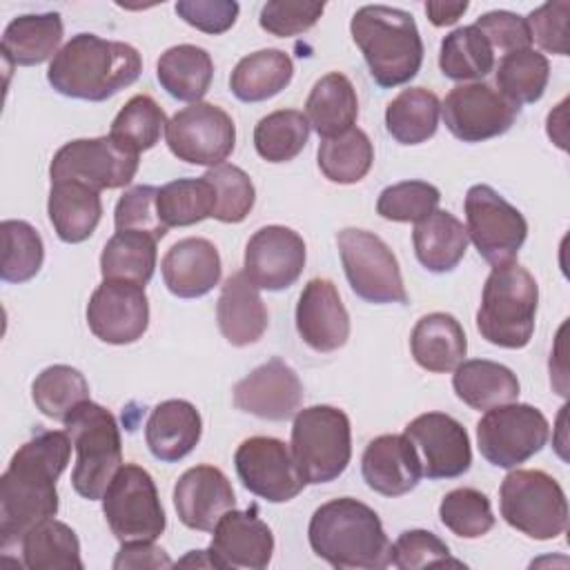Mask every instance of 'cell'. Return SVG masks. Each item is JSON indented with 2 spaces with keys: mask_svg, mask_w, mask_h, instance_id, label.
I'll return each instance as SVG.
<instances>
[{
  "mask_svg": "<svg viewBox=\"0 0 570 570\" xmlns=\"http://www.w3.org/2000/svg\"><path fill=\"white\" fill-rule=\"evenodd\" d=\"M71 439L60 430H42L22 443L0 476V546L22 537L58 512L56 481L69 463Z\"/></svg>",
  "mask_w": 570,
  "mask_h": 570,
  "instance_id": "6da1fadb",
  "label": "cell"
},
{
  "mask_svg": "<svg viewBox=\"0 0 570 570\" xmlns=\"http://www.w3.org/2000/svg\"><path fill=\"white\" fill-rule=\"evenodd\" d=\"M142 58L136 47L78 33L60 47L47 69L49 85L76 100L100 102L140 78Z\"/></svg>",
  "mask_w": 570,
  "mask_h": 570,
  "instance_id": "7a4b0ae2",
  "label": "cell"
},
{
  "mask_svg": "<svg viewBox=\"0 0 570 570\" xmlns=\"http://www.w3.org/2000/svg\"><path fill=\"white\" fill-rule=\"evenodd\" d=\"M307 539L316 557L338 570H381L392 566V543L379 514L352 497L318 505Z\"/></svg>",
  "mask_w": 570,
  "mask_h": 570,
  "instance_id": "3957f363",
  "label": "cell"
},
{
  "mask_svg": "<svg viewBox=\"0 0 570 570\" xmlns=\"http://www.w3.org/2000/svg\"><path fill=\"white\" fill-rule=\"evenodd\" d=\"M350 31L379 87H399L419 73L423 40L412 13L387 4H365L352 16Z\"/></svg>",
  "mask_w": 570,
  "mask_h": 570,
  "instance_id": "277c9868",
  "label": "cell"
},
{
  "mask_svg": "<svg viewBox=\"0 0 570 570\" xmlns=\"http://www.w3.org/2000/svg\"><path fill=\"white\" fill-rule=\"evenodd\" d=\"M539 287L534 276L517 265H499L485 278L476 312L479 334L499 347L521 350L534 332Z\"/></svg>",
  "mask_w": 570,
  "mask_h": 570,
  "instance_id": "5b68a950",
  "label": "cell"
},
{
  "mask_svg": "<svg viewBox=\"0 0 570 570\" xmlns=\"http://www.w3.org/2000/svg\"><path fill=\"white\" fill-rule=\"evenodd\" d=\"M65 432L76 450L73 490L89 501L102 499L122 465V441L114 414L94 401H85L65 419Z\"/></svg>",
  "mask_w": 570,
  "mask_h": 570,
  "instance_id": "8992f818",
  "label": "cell"
},
{
  "mask_svg": "<svg viewBox=\"0 0 570 570\" xmlns=\"http://www.w3.org/2000/svg\"><path fill=\"white\" fill-rule=\"evenodd\" d=\"M292 454L305 483L338 479L352 459V428L343 410L312 405L294 414Z\"/></svg>",
  "mask_w": 570,
  "mask_h": 570,
  "instance_id": "52a82bcc",
  "label": "cell"
},
{
  "mask_svg": "<svg viewBox=\"0 0 570 570\" xmlns=\"http://www.w3.org/2000/svg\"><path fill=\"white\" fill-rule=\"evenodd\" d=\"M499 508L508 525L537 541L554 539L568 525L566 492L543 470L512 468L501 481Z\"/></svg>",
  "mask_w": 570,
  "mask_h": 570,
  "instance_id": "ba28073f",
  "label": "cell"
},
{
  "mask_svg": "<svg viewBox=\"0 0 570 570\" xmlns=\"http://www.w3.org/2000/svg\"><path fill=\"white\" fill-rule=\"evenodd\" d=\"M102 512L111 534L120 543L156 541L167 525L156 483L136 463H125L114 474L102 494Z\"/></svg>",
  "mask_w": 570,
  "mask_h": 570,
  "instance_id": "9c48e42d",
  "label": "cell"
},
{
  "mask_svg": "<svg viewBox=\"0 0 570 570\" xmlns=\"http://www.w3.org/2000/svg\"><path fill=\"white\" fill-rule=\"evenodd\" d=\"M341 263L352 292L376 305L407 303L401 267L383 238L367 229L347 227L336 236Z\"/></svg>",
  "mask_w": 570,
  "mask_h": 570,
  "instance_id": "30bf717a",
  "label": "cell"
},
{
  "mask_svg": "<svg viewBox=\"0 0 570 570\" xmlns=\"http://www.w3.org/2000/svg\"><path fill=\"white\" fill-rule=\"evenodd\" d=\"M548 432V419L539 407L512 401L485 410L476 423V443L488 463L512 470L543 450Z\"/></svg>",
  "mask_w": 570,
  "mask_h": 570,
  "instance_id": "8fae6325",
  "label": "cell"
},
{
  "mask_svg": "<svg viewBox=\"0 0 570 570\" xmlns=\"http://www.w3.org/2000/svg\"><path fill=\"white\" fill-rule=\"evenodd\" d=\"M465 232L492 267L514 263L528 238V220L490 185H472L463 200Z\"/></svg>",
  "mask_w": 570,
  "mask_h": 570,
  "instance_id": "7c38bea8",
  "label": "cell"
},
{
  "mask_svg": "<svg viewBox=\"0 0 570 570\" xmlns=\"http://www.w3.org/2000/svg\"><path fill=\"white\" fill-rule=\"evenodd\" d=\"M169 151L189 165L218 167L236 145L232 116L212 102H191L176 111L165 127Z\"/></svg>",
  "mask_w": 570,
  "mask_h": 570,
  "instance_id": "4fadbf2b",
  "label": "cell"
},
{
  "mask_svg": "<svg viewBox=\"0 0 570 570\" xmlns=\"http://www.w3.org/2000/svg\"><path fill=\"white\" fill-rule=\"evenodd\" d=\"M138 156L122 149L111 136L65 142L49 165L51 183L73 180L96 191L118 189L134 180Z\"/></svg>",
  "mask_w": 570,
  "mask_h": 570,
  "instance_id": "5bb4252c",
  "label": "cell"
},
{
  "mask_svg": "<svg viewBox=\"0 0 570 570\" xmlns=\"http://www.w3.org/2000/svg\"><path fill=\"white\" fill-rule=\"evenodd\" d=\"M519 109L488 82L456 85L441 102L448 131L463 142H483L505 134L514 125Z\"/></svg>",
  "mask_w": 570,
  "mask_h": 570,
  "instance_id": "9a60e30c",
  "label": "cell"
},
{
  "mask_svg": "<svg viewBox=\"0 0 570 570\" xmlns=\"http://www.w3.org/2000/svg\"><path fill=\"white\" fill-rule=\"evenodd\" d=\"M234 465L240 483L269 503L292 501L305 488L292 448L274 436L245 439L234 452Z\"/></svg>",
  "mask_w": 570,
  "mask_h": 570,
  "instance_id": "2e32d148",
  "label": "cell"
},
{
  "mask_svg": "<svg viewBox=\"0 0 570 570\" xmlns=\"http://www.w3.org/2000/svg\"><path fill=\"white\" fill-rule=\"evenodd\" d=\"M87 325L102 343H136L149 325L145 287L129 281H102L87 303Z\"/></svg>",
  "mask_w": 570,
  "mask_h": 570,
  "instance_id": "e0dca14e",
  "label": "cell"
},
{
  "mask_svg": "<svg viewBox=\"0 0 570 570\" xmlns=\"http://www.w3.org/2000/svg\"><path fill=\"white\" fill-rule=\"evenodd\" d=\"M403 434L414 445L428 479H456L472 465L470 436L450 414L425 412L412 419Z\"/></svg>",
  "mask_w": 570,
  "mask_h": 570,
  "instance_id": "ac0fdd59",
  "label": "cell"
},
{
  "mask_svg": "<svg viewBox=\"0 0 570 570\" xmlns=\"http://www.w3.org/2000/svg\"><path fill=\"white\" fill-rule=\"evenodd\" d=\"M243 267L258 289L281 292L301 278L305 267V243L289 227H261L245 245Z\"/></svg>",
  "mask_w": 570,
  "mask_h": 570,
  "instance_id": "d6986e66",
  "label": "cell"
},
{
  "mask_svg": "<svg viewBox=\"0 0 570 570\" xmlns=\"http://www.w3.org/2000/svg\"><path fill=\"white\" fill-rule=\"evenodd\" d=\"M214 537L207 548L214 568L263 570L272 561L274 534L258 517L256 505L249 510H227L214 525Z\"/></svg>",
  "mask_w": 570,
  "mask_h": 570,
  "instance_id": "ffe728a7",
  "label": "cell"
},
{
  "mask_svg": "<svg viewBox=\"0 0 570 570\" xmlns=\"http://www.w3.org/2000/svg\"><path fill=\"white\" fill-rule=\"evenodd\" d=\"M232 396L240 412L265 421H287L301 410L303 383L285 361L269 358L240 379Z\"/></svg>",
  "mask_w": 570,
  "mask_h": 570,
  "instance_id": "44dd1931",
  "label": "cell"
},
{
  "mask_svg": "<svg viewBox=\"0 0 570 570\" xmlns=\"http://www.w3.org/2000/svg\"><path fill=\"white\" fill-rule=\"evenodd\" d=\"M236 505L234 488L223 470L194 465L174 485V508L189 530L212 532L218 519Z\"/></svg>",
  "mask_w": 570,
  "mask_h": 570,
  "instance_id": "7402d4cb",
  "label": "cell"
},
{
  "mask_svg": "<svg viewBox=\"0 0 570 570\" xmlns=\"http://www.w3.org/2000/svg\"><path fill=\"white\" fill-rule=\"evenodd\" d=\"M296 330L314 352H334L350 338V314L327 278H312L296 303Z\"/></svg>",
  "mask_w": 570,
  "mask_h": 570,
  "instance_id": "603a6c76",
  "label": "cell"
},
{
  "mask_svg": "<svg viewBox=\"0 0 570 570\" xmlns=\"http://www.w3.org/2000/svg\"><path fill=\"white\" fill-rule=\"evenodd\" d=\"M361 474L370 490L383 497H403L423 476L419 454L405 434L372 439L361 456Z\"/></svg>",
  "mask_w": 570,
  "mask_h": 570,
  "instance_id": "cb8c5ba5",
  "label": "cell"
},
{
  "mask_svg": "<svg viewBox=\"0 0 570 570\" xmlns=\"http://www.w3.org/2000/svg\"><path fill=\"white\" fill-rule=\"evenodd\" d=\"M220 254L216 245L200 236L174 243L160 261L167 289L178 298H200L220 281Z\"/></svg>",
  "mask_w": 570,
  "mask_h": 570,
  "instance_id": "d4e9b609",
  "label": "cell"
},
{
  "mask_svg": "<svg viewBox=\"0 0 570 570\" xmlns=\"http://www.w3.org/2000/svg\"><path fill=\"white\" fill-rule=\"evenodd\" d=\"M216 323L225 341L234 347H245L267 330V307L258 294V287L245 272H234L218 296Z\"/></svg>",
  "mask_w": 570,
  "mask_h": 570,
  "instance_id": "484cf974",
  "label": "cell"
},
{
  "mask_svg": "<svg viewBox=\"0 0 570 570\" xmlns=\"http://www.w3.org/2000/svg\"><path fill=\"white\" fill-rule=\"evenodd\" d=\"M203 419L198 410L185 399H169L158 403L145 425V441L149 452L163 463L185 459L200 441Z\"/></svg>",
  "mask_w": 570,
  "mask_h": 570,
  "instance_id": "4316f807",
  "label": "cell"
},
{
  "mask_svg": "<svg viewBox=\"0 0 570 570\" xmlns=\"http://www.w3.org/2000/svg\"><path fill=\"white\" fill-rule=\"evenodd\" d=\"M414 361L434 374L454 372L465 358L468 341L461 323L445 312H432L416 321L410 334Z\"/></svg>",
  "mask_w": 570,
  "mask_h": 570,
  "instance_id": "83f0119b",
  "label": "cell"
},
{
  "mask_svg": "<svg viewBox=\"0 0 570 570\" xmlns=\"http://www.w3.org/2000/svg\"><path fill=\"white\" fill-rule=\"evenodd\" d=\"M47 214L56 236L62 243H82L96 232L100 223V191L73 180L51 183Z\"/></svg>",
  "mask_w": 570,
  "mask_h": 570,
  "instance_id": "f1b7e54d",
  "label": "cell"
},
{
  "mask_svg": "<svg viewBox=\"0 0 570 570\" xmlns=\"http://www.w3.org/2000/svg\"><path fill=\"white\" fill-rule=\"evenodd\" d=\"M305 118L323 140L350 131L358 118V98L352 80L338 71L318 78L307 96Z\"/></svg>",
  "mask_w": 570,
  "mask_h": 570,
  "instance_id": "f546056e",
  "label": "cell"
},
{
  "mask_svg": "<svg viewBox=\"0 0 570 570\" xmlns=\"http://www.w3.org/2000/svg\"><path fill=\"white\" fill-rule=\"evenodd\" d=\"M62 31V18L56 11L18 16L2 33V53L11 65H40L60 51Z\"/></svg>",
  "mask_w": 570,
  "mask_h": 570,
  "instance_id": "4dcf8cb0",
  "label": "cell"
},
{
  "mask_svg": "<svg viewBox=\"0 0 570 570\" xmlns=\"http://www.w3.org/2000/svg\"><path fill=\"white\" fill-rule=\"evenodd\" d=\"M468 240L463 223L445 209H436L428 218L414 223L412 232L419 263L434 274L452 272L465 256Z\"/></svg>",
  "mask_w": 570,
  "mask_h": 570,
  "instance_id": "1f68e13d",
  "label": "cell"
},
{
  "mask_svg": "<svg viewBox=\"0 0 570 570\" xmlns=\"http://www.w3.org/2000/svg\"><path fill=\"white\" fill-rule=\"evenodd\" d=\"M452 387L456 396L472 410H490L519 399L517 374L488 358L461 361L452 376Z\"/></svg>",
  "mask_w": 570,
  "mask_h": 570,
  "instance_id": "d6a6232c",
  "label": "cell"
},
{
  "mask_svg": "<svg viewBox=\"0 0 570 570\" xmlns=\"http://www.w3.org/2000/svg\"><path fill=\"white\" fill-rule=\"evenodd\" d=\"M160 87L176 100L200 102L214 78L212 56L196 45H176L156 62Z\"/></svg>",
  "mask_w": 570,
  "mask_h": 570,
  "instance_id": "836d02e7",
  "label": "cell"
},
{
  "mask_svg": "<svg viewBox=\"0 0 570 570\" xmlns=\"http://www.w3.org/2000/svg\"><path fill=\"white\" fill-rule=\"evenodd\" d=\"M294 76L292 58L281 49H261L240 58L229 76L232 94L243 102H261L281 94Z\"/></svg>",
  "mask_w": 570,
  "mask_h": 570,
  "instance_id": "e575fe53",
  "label": "cell"
},
{
  "mask_svg": "<svg viewBox=\"0 0 570 570\" xmlns=\"http://www.w3.org/2000/svg\"><path fill=\"white\" fill-rule=\"evenodd\" d=\"M441 102L425 87L403 89L387 102L385 127L399 145H421L436 134Z\"/></svg>",
  "mask_w": 570,
  "mask_h": 570,
  "instance_id": "d590c367",
  "label": "cell"
},
{
  "mask_svg": "<svg viewBox=\"0 0 570 570\" xmlns=\"http://www.w3.org/2000/svg\"><path fill=\"white\" fill-rule=\"evenodd\" d=\"M20 546L22 563L31 570H82L76 532L53 517L33 525Z\"/></svg>",
  "mask_w": 570,
  "mask_h": 570,
  "instance_id": "8d00e7d4",
  "label": "cell"
},
{
  "mask_svg": "<svg viewBox=\"0 0 570 570\" xmlns=\"http://www.w3.org/2000/svg\"><path fill=\"white\" fill-rule=\"evenodd\" d=\"M156 238L142 232H116L102 247V281H129L147 285L156 269Z\"/></svg>",
  "mask_w": 570,
  "mask_h": 570,
  "instance_id": "74e56055",
  "label": "cell"
},
{
  "mask_svg": "<svg viewBox=\"0 0 570 570\" xmlns=\"http://www.w3.org/2000/svg\"><path fill=\"white\" fill-rule=\"evenodd\" d=\"M439 67L456 82L481 80L494 69V49L474 24L459 27L441 40Z\"/></svg>",
  "mask_w": 570,
  "mask_h": 570,
  "instance_id": "f35d334b",
  "label": "cell"
},
{
  "mask_svg": "<svg viewBox=\"0 0 570 570\" xmlns=\"http://www.w3.org/2000/svg\"><path fill=\"white\" fill-rule=\"evenodd\" d=\"M316 160L330 183L354 185L367 176L374 163V147L363 129L352 127L336 138H325L318 145Z\"/></svg>",
  "mask_w": 570,
  "mask_h": 570,
  "instance_id": "ab89813d",
  "label": "cell"
},
{
  "mask_svg": "<svg viewBox=\"0 0 570 570\" xmlns=\"http://www.w3.org/2000/svg\"><path fill=\"white\" fill-rule=\"evenodd\" d=\"M156 207H158V216L167 229L196 225V223L214 216L216 191L205 176L178 178V180H171V183L158 187Z\"/></svg>",
  "mask_w": 570,
  "mask_h": 570,
  "instance_id": "60d3db41",
  "label": "cell"
},
{
  "mask_svg": "<svg viewBox=\"0 0 570 570\" xmlns=\"http://www.w3.org/2000/svg\"><path fill=\"white\" fill-rule=\"evenodd\" d=\"M550 80V62L532 47L503 53L497 67V87L514 105L537 102Z\"/></svg>",
  "mask_w": 570,
  "mask_h": 570,
  "instance_id": "b9f144b4",
  "label": "cell"
},
{
  "mask_svg": "<svg viewBox=\"0 0 570 570\" xmlns=\"http://www.w3.org/2000/svg\"><path fill=\"white\" fill-rule=\"evenodd\" d=\"M31 399L45 416L65 423L80 403L89 401V383L71 365H49L33 379Z\"/></svg>",
  "mask_w": 570,
  "mask_h": 570,
  "instance_id": "7bdbcfd3",
  "label": "cell"
},
{
  "mask_svg": "<svg viewBox=\"0 0 570 570\" xmlns=\"http://www.w3.org/2000/svg\"><path fill=\"white\" fill-rule=\"evenodd\" d=\"M309 138V122L303 111L278 109L263 116L254 127V147L267 163L294 160Z\"/></svg>",
  "mask_w": 570,
  "mask_h": 570,
  "instance_id": "ee69618b",
  "label": "cell"
},
{
  "mask_svg": "<svg viewBox=\"0 0 570 570\" xmlns=\"http://www.w3.org/2000/svg\"><path fill=\"white\" fill-rule=\"evenodd\" d=\"M167 127L165 111L158 107V102L147 96L138 94L125 102V107L116 114L111 122L109 136L127 151L140 154L151 149L158 140L160 134Z\"/></svg>",
  "mask_w": 570,
  "mask_h": 570,
  "instance_id": "f6af8a7d",
  "label": "cell"
},
{
  "mask_svg": "<svg viewBox=\"0 0 570 570\" xmlns=\"http://www.w3.org/2000/svg\"><path fill=\"white\" fill-rule=\"evenodd\" d=\"M2 265L0 278L4 283H24L33 278L45 261V245L40 234L27 220H2Z\"/></svg>",
  "mask_w": 570,
  "mask_h": 570,
  "instance_id": "bcb514c9",
  "label": "cell"
},
{
  "mask_svg": "<svg viewBox=\"0 0 570 570\" xmlns=\"http://www.w3.org/2000/svg\"><path fill=\"white\" fill-rule=\"evenodd\" d=\"M439 519L461 539H479L494 528L490 499L474 488L450 490L439 503Z\"/></svg>",
  "mask_w": 570,
  "mask_h": 570,
  "instance_id": "7dc6e473",
  "label": "cell"
},
{
  "mask_svg": "<svg viewBox=\"0 0 570 570\" xmlns=\"http://www.w3.org/2000/svg\"><path fill=\"white\" fill-rule=\"evenodd\" d=\"M203 176L212 183L216 191V209L212 218L220 223L245 220L256 203V189L252 178L240 167L229 163L209 167Z\"/></svg>",
  "mask_w": 570,
  "mask_h": 570,
  "instance_id": "c3c4849f",
  "label": "cell"
},
{
  "mask_svg": "<svg viewBox=\"0 0 570 570\" xmlns=\"http://www.w3.org/2000/svg\"><path fill=\"white\" fill-rule=\"evenodd\" d=\"M441 191L425 180H403L385 187L376 200V214L394 223H419L436 212Z\"/></svg>",
  "mask_w": 570,
  "mask_h": 570,
  "instance_id": "681fc988",
  "label": "cell"
},
{
  "mask_svg": "<svg viewBox=\"0 0 570 570\" xmlns=\"http://www.w3.org/2000/svg\"><path fill=\"white\" fill-rule=\"evenodd\" d=\"M158 187L154 185H134L116 203L114 225L116 232H142L160 240L167 234L156 207Z\"/></svg>",
  "mask_w": 570,
  "mask_h": 570,
  "instance_id": "f907efd6",
  "label": "cell"
},
{
  "mask_svg": "<svg viewBox=\"0 0 570 570\" xmlns=\"http://www.w3.org/2000/svg\"><path fill=\"white\" fill-rule=\"evenodd\" d=\"M461 566L450 557V548L430 530H405L392 543V566L399 570H419L428 566Z\"/></svg>",
  "mask_w": 570,
  "mask_h": 570,
  "instance_id": "816d5d0a",
  "label": "cell"
},
{
  "mask_svg": "<svg viewBox=\"0 0 570 570\" xmlns=\"http://www.w3.org/2000/svg\"><path fill=\"white\" fill-rule=\"evenodd\" d=\"M323 2H292V0H269L261 9V27L276 38H292L312 29L323 16Z\"/></svg>",
  "mask_w": 570,
  "mask_h": 570,
  "instance_id": "f5cc1de1",
  "label": "cell"
},
{
  "mask_svg": "<svg viewBox=\"0 0 570 570\" xmlns=\"http://www.w3.org/2000/svg\"><path fill=\"white\" fill-rule=\"evenodd\" d=\"M568 0H554L537 7L525 18L532 42H537L548 53L568 56Z\"/></svg>",
  "mask_w": 570,
  "mask_h": 570,
  "instance_id": "db71d44e",
  "label": "cell"
},
{
  "mask_svg": "<svg viewBox=\"0 0 570 570\" xmlns=\"http://www.w3.org/2000/svg\"><path fill=\"white\" fill-rule=\"evenodd\" d=\"M474 27L488 38L492 49L501 53L528 49L532 45L525 18L512 11H488L476 18Z\"/></svg>",
  "mask_w": 570,
  "mask_h": 570,
  "instance_id": "11a10c76",
  "label": "cell"
},
{
  "mask_svg": "<svg viewBox=\"0 0 570 570\" xmlns=\"http://www.w3.org/2000/svg\"><path fill=\"white\" fill-rule=\"evenodd\" d=\"M174 9L187 24L212 36L232 29L240 11L238 2L232 0H180Z\"/></svg>",
  "mask_w": 570,
  "mask_h": 570,
  "instance_id": "9f6ffc18",
  "label": "cell"
},
{
  "mask_svg": "<svg viewBox=\"0 0 570 570\" xmlns=\"http://www.w3.org/2000/svg\"><path fill=\"white\" fill-rule=\"evenodd\" d=\"M114 570H140V568H171L174 561L154 541L122 543L114 559Z\"/></svg>",
  "mask_w": 570,
  "mask_h": 570,
  "instance_id": "6f0895ef",
  "label": "cell"
},
{
  "mask_svg": "<svg viewBox=\"0 0 570 570\" xmlns=\"http://www.w3.org/2000/svg\"><path fill=\"white\" fill-rule=\"evenodd\" d=\"M468 11V2H443V0H430L425 2V13L434 27H450L454 24L463 13Z\"/></svg>",
  "mask_w": 570,
  "mask_h": 570,
  "instance_id": "680465c9",
  "label": "cell"
}]
</instances>
